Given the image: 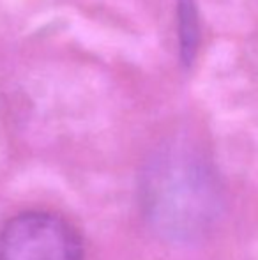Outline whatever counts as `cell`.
Wrapping results in <instances>:
<instances>
[{"mask_svg":"<svg viewBox=\"0 0 258 260\" xmlns=\"http://www.w3.org/2000/svg\"><path fill=\"white\" fill-rule=\"evenodd\" d=\"M179 41L180 58L184 64L193 62L196 46H198V16H196L195 0H179Z\"/></svg>","mask_w":258,"mask_h":260,"instance_id":"cell-3","label":"cell"},{"mask_svg":"<svg viewBox=\"0 0 258 260\" xmlns=\"http://www.w3.org/2000/svg\"><path fill=\"white\" fill-rule=\"evenodd\" d=\"M78 232L64 218L28 211L0 229V260H83Z\"/></svg>","mask_w":258,"mask_h":260,"instance_id":"cell-2","label":"cell"},{"mask_svg":"<svg viewBox=\"0 0 258 260\" xmlns=\"http://www.w3.org/2000/svg\"><path fill=\"white\" fill-rule=\"evenodd\" d=\"M141 204L152 229L173 243H195L216 225L223 193L214 168L188 147H168L149 163Z\"/></svg>","mask_w":258,"mask_h":260,"instance_id":"cell-1","label":"cell"}]
</instances>
